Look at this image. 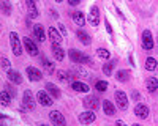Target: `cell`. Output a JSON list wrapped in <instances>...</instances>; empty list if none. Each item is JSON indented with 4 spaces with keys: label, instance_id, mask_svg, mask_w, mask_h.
I'll use <instances>...</instances> for the list:
<instances>
[{
    "label": "cell",
    "instance_id": "cell-18",
    "mask_svg": "<svg viewBox=\"0 0 158 126\" xmlns=\"http://www.w3.org/2000/svg\"><path fill=\"white\" fill-rule=\"evenodd\" d=\"M52 54H54V58L57 61H62L65 58V50L62 49L60 44H52Z\"/></svg>",
    "mask_w": 158,
    "mask_h": 126
},
{
    "label": "cell",
    "instance_id": "cell-26",
    "mask_svg": "<svg viewBox=\"0 0 158 126\" xmlns=\"http://www.w3.org/2000/svg\"><path fill=\"white\" fill-rule=\"evenodd\" d=\"M0 99H2V106H10L11 104V99H13V96L5 90V88H3V90H2V93H0Z\"/></svg>",
    "mask_w": 158,
    "mask_h": 126
},
{
    "label": "cell",
    "instance_id": "cell-9",
    "mask_svg": "<svg viewBox=\"0 0 158 126\" xmlns=\"http://www.w3.org/2000/svg\"><path fill=\"white\" fill-rule=\"evenodd\" d=\"M25 73H27L29 79H30L32 82H38V81H41V79H43V74H41V71H40L38 68H35V66H27Z\"/></svg>",
    "mask_w": 158,
    "mask_h": 126
},
{
    "label": "cell",
    "instance_id": "cell-10",
    "mask_svg": "<svg viewBox=\"0 0 158 126\" xmlns=\"http://www.w3.org/2000/svg\"><path fill=\"white\" fill-rule=\"evenodd\" d=\"M82 104H84V107L85 109H92V110H95V109H98V106H100V101H98V98L97 96H85L84 99H82Z\"/></svg>",
    "mask_w": 158,
    "mask_h": 126
},
{
    "label": "cell",
    "instance_id": "cell-5",
    "mask_svg": "<svg viewBox=\"0 0 158 126\" xmlns=\"http://www.w3.org/2000/svg\"><path fill=\"white\" fill-rule=\"evenodd\" d=\"M22 109L30 110V112L35 109V98H33V95H32V92H30V90H25V92H24V98H22Z\"/></svg>",
    "mask_w": 158,
    "mask_h": 126
},
{
    "label": "cell",
    "instance_id": "cell-25",
    "mask_svg": "<svg viewBox=\"0 0 158 126\" xmlns=\"http://www.w3.org/2000/svg\"><path fill=\"white\" fill-rule=\"evenodd\" d=\"M146 85H147V90H149L150 93H155L156 88H158V81H156V77H149L147 82H146Z\"/></svg>",
    "mask_w": 158,
    "mask_h": 126
},
{
    "label": "cell",
    "instance_id": "cell-2",
    "mask_svg": "<svg viewBox=\"0 0 158 126\" xmlns=\"http://www.w3.org/2000/svg\"><path fill=\"white\" fill-rule=\"evenodd\" d=\"M36 101L44 107H49V106H52V103H54V101H52V95L48 90H40L36 93Z\"/></svg>",
    "mask_w": 158,
    "mask_h": 126
},
{
    "label": "cell",
    "instance_id": "cell-35",
    "mask_svg": "<svg viewBox=\"0 0 158 126\" xmlns=\"http://www.w3.org/2000/svg\"><path fill=\"white\" fill-rule=\"evenodd\" d=\"M10 63H11V61H10L8 58H5V57L2 58V66H3V68H10Z\"/></svg>",
    "mask_w": 158,
    "mask_h": 126
},
{
    "label": "cell",
    "instance_id": "cell-21",
    "mask_svg": "<svg viewBox=\"0 0 158 126\" xmlns=\"http://www.w3.org/2000/svg\"><path fill=\"white\" fill-rule=\"evenodd\" d=\"M103 110H104V113H106V115H109V117L115 115V107H114V104L111 103L109 99H104V101H103Z\"/></svg>",
    "mask_w": 158,
    "mask_h": 126
},
{
    "label": "cell",
    "instance_id": "cell-6",
    "mask_svg": "<svg viewBox=\"0 0 158 126\" xmlns=\"http://www.w3.org/2000/svg\"><path fill=\"white\" fill-rule=\"evenodd\" d=\"M87 22L90 25H94V27H97V25L100 24V10L97 5H94L90 8V13H89V16H87Z\"/></svg>",
    "mask_w": 158,
    "mask_h": 126
},
{
    "label": "cell",
    "instance_id": "cell-23",
    "mask_svg": "<svg viewBox=\"0 0 158 126\" xmlns=\"http://www.w3.org/2000/svg\"><path fill=\"white\" fill-rule=\"evenodd\" d=\"M27 8H29V16L32 18V19H35V18H38V10H36V6H35V0H27Z\"/></svg>",
    "mask_w": 158,
    "mask_h": 126
},
{
    "label": "cell",
    "instance_id": "cell-28",
    "mask_svg": "<svg viewBox=\"0 0 158 126\" xmlns=\"http://www.w3.org/2000/svg\"><path fill=\"white\" fill-rule=\"evenodd\" d=\"M41 66H43L48 73H52V71H54V65H52V63H51L46 57H41Z\"/></svg>",
    "mask_w": 158,
    "mask_h": 126
},
{
    "label": "cell",
    "instance_id": "cell-13",
    "mask_svg": "<svg viewBox=\"0 0 158 126\" xmlns=\"http://www.w3.org/2000/svg\"><path fill=\"white\" fill-rule=\"evenodd\" d=\"M6 77H8L10 82L16 84V85H21V84H22V76H21V73H18V71H15V69H8V71H6Z\"/></svg>",
    "mask_w": 158,
    "mask_h": 126
},
{
    "label": "cell",
    "instance_id": "cell-7",
    "mask_svg": "<svg viewBox=\"0 0 158 126\" xmlns=\"http://www.w3.org/2000/svg\"><path fill=\"white\" fill-rule=\"evenodd\" d=\"M142 47L146 50H152L153 49V36L150 30H144L142 32Z\"/></svg>",
    "mask_w": 158,
    "mask_h": 126
},
{
    "label": "cell",
    "instance_id": "cell-3",
    "mask_svg": "<svg viewBox=\"0 0 158 126\" xmlns=\"http://www.w3.org/2000/svg\"><path fill=\"white\" fill-rule=\"evenodd\" d=\"M114 99H115V104L118 106L120 110H127L128 109V96L125 95V92L117 90L115 95H114Z\"/></svg>",
    "mask_w": 158,
    "mask_h": 126
},
{
    "label": "cell",
    "instance_id": "cell-4",
    "mask_svg": "<svg viewBox=\"0 0 158 126\" xmlns=\"http://www.w3.org/2000/svg\"><path fill=\"white\" fill-rule=\"evenodd\" d=\"M22 43H24V47H25V50H27V54H29V55L35 57V55L40 54V49L36 47V44H35V41L32 40V38L24 36V38H22Z\"/></svg>",
    "mask_w": 158,
    "mask_h": 126
},
{
    "label": "cell",
    "instance_id": "cell-20",
    "mask_svg": "<svg viewBox=\"0 0 158 126\" xmlns=\"http://www.w3.org/2000/svg\"><path fill=\"white\" fill-rule=\"evenodd\" d=\"M71 88H73L74 92H81V93H87V92L90 90L87 84H84V82H77V81H73V82H71Z\"/></svg>",
    "mask_w": 158,
    "mask_h": 126
},
{
    "label": "cell",
    "instance_id": "cell-22",
    "mask_svg": "<svg viewBox=\"0 0 158 126\" xmlns=\"http://www.w3.org/2000/svg\"><path fill=\"white\" fill-rule=\"evenodd\" d=\"M44 88H46V90H48V92H49V93L52 95V98H56V99H57V98H60V90L57 88V85H56V84H52V82H48Z\"/></svg>",
    "mask_w": 158,
    "mask_h": 126
},
{
    "label": "cell",
    "instance_id": "cell-41",
    "mask_svg": "<svg viewBox=\"0 0 158 126\" xmlns=\"http://www.w3.org/2000/svg\"><path fill=\"white\" fill-rule=\"evenodd\" d=\"M56 2H62V0H56Z\"/></svg>",
    "mask_w": 158,
    "mask_h": 126
},
{
    "label": "cell",
    "instance_id": "cell-33",
    "mask_svg": "<svg viewBox=\"0 0 158 126\" xmlns=\"http://www.w3.org/2000/svg\"><path fill=\"white\" fill-rule=\"evenodd\" d=\"M3 88H5V90H6V92H8V93H10L13 98L16 96V90H15V87H13L11 84H6V85H3Z\"/></svg>",
    "mask_w": 158,
    "mask_h": 126
},
{
    "label": "cell",
    "instance_id": "cell-38",
    "mask_svg": "<svg viewBox=\"0 0 158 126\" xmlns=\"http://www.w3.org/2000/svg\"><path fill=\"white\" fill-rule=\"evenodd\" d=\"M106 30H108V33H109V35H112V27H111L109 21H106Z\"/></svg>",
    "mask_w": 158,
    "mask_h": 126
},
{
    "label": "cell",
    "instance_id": "cell-1",
    "mask_svg": "<svg viewBox=\"0 0 158 126\" xmlns=\"http://www.w3.org/2000/svg\"><path fill=\"white\" fill-rule=\"evenodd\" d=\"M10 44H11V50L16 57L22 55V41L18 36L16 32H10Z\"/></svg>",
    "mask_w": 158,
    "mask_h": 126
},
{
    "label": "cell",
    "instance_id": "cell-8",
    "mask_svg": "<svg viewBox=\"0 0 158 126\" xmlns=\"http://www.w3.org/2000/svg\"><path fill=\"white\" fill-rule=\"evenodd\" d=\"M95 118H97V115L94 113V110H92V109H89V110H85V112H82V113H79V117H77L79 123H82V124H87V123L95 121Z\"/></svg>",
    "mask_w": 158,
    "mask_h": 126
},
{
    "label": "cell",
    "instance_id": "cell-31",
    "mask_svg": "<svg viewBox=\"0 0 158 126\" xmlns=\"http://www.w3.org/2000/svg\"><path fill=\"white\" fill-rule=\"evenodd\" d=\"M97 55H98V57H101V58H109V57H111L109 50H108V49H104V47L97 49Z\"/></svg>",
    "mask_w": 158,
    "mask_h": 126
},
{
    "label": "cell",
    "instance_id": "cell-40",
    "mask_svg": "<svg viewBox=\"0 0 158 126\" xmlns=\"http://www.w3.org/2000/svg\"><path fill=\"white\" fill-rule=\"evenodd\" d=\"M51 16L54 18V19H57V18H59V16H57V11H56V10H51Z\"/></svg>",
    "mask_w": 158,
    "mask_h": 126
},
{
    "label": "cell",
    "instance_id": "cell-30",
    "mask_svg": "<svg viewBox=\"0 0 158 126\" xmlns=\"http://www.w3.org/2000/svg\"><path fill=\"white\" fill-rule=\"evenodd\" d=\"M95 88H97L98 92H106V90H108V82L97 81V82H95Z\"/></svg>",
    "mask_w": 158,
    "mask_h": 126
},
{
    "label": "cell",
    "instance_id": "cell-24",
    "mask_svg": "<svg viewBox=\"0 0 158 126\" xmlns=\"http://www.w3.org/2000/svg\"><path fill=\"white\" fill-rule=\"evenodd\" d=\"M115 79H117L118 82H127V81L130 79V71H128V69H120V71H117Z\"/></svg>",
    "mask_w": 158,
    "mask_h": 126
},
{
    "label": "cell",
    "instance_id": "cell-17",
    "mask_svg": "<svg viewBox=\"0 0 158 126\" xmlns=\"http://www.w3.org/2000/svg\"><path fill=\"white\" fill-rule=\"evenodd\" d=\"M76 36H77V40L81 41L84 46H90L92 38H90V35H89L87 32H84V30H77V32H76Z\"/></svg>",
    "mask_w": 158,
    "mask_h": 126
},
{
    "label": "cell",
    "instance_id": "cell-12",
    "mask_svg": "<svg viewBox=\"0 0 158 126\" xmlns=\"http://www.w3.org/2000/svg\"><path fill=\"white\" fill-rule=\"evenodd\" d=\"M135 113H136V117H139L141 120H146L149 117V107L146 104L139 103V104L135 106Z\"/></svg>",
    "mask_w": 158,
    "mask_h": 126
},
{
    "label": "cell",
    "instance_id": "cell-32",
    "mask_svg": "<svg viewBox=\"0 0 158 126\" xmlns=\"http://www.w3.org/2000/svg\"><path fill=\"white\" fill-rule=\"evenodd\" d=\"M2 13H3L5 16H10V13H11V6L5 2V0H3V3H2Z\"/></svg>",
    "mask_w": 158,
    "mask_h": 126
},
{
    "label": "cell",
    "instance_id": "cell-37",
    "mask_svg": "<svg viewBox=\"0 0 158 126\" xmlns=\"http://www.w3.org/2000/svg\"><path fill=\"white\" fill-rule=\"evenodd\" d=\"M68 3H70V6H76L81 3V0H68Z\"/></svg>",
    "mask_w": 158,
    "mask_h": 126
},
{
    "label": "cell",
    "instance_id": "cell-29",
    "mask_svg": "<svg viewBox=\"0 0 158 126\" xmlns=\"http://www.w3.org/2000/svg\"><path fill=\"white\" fill-rule=\"evenodd\" d=\"M114 66H115V63H114V61L104 63V66H103V73L106 74V76H111V74H112V71H114Z\"/></svg>",
    "mask_w": 158,
    "mask_h": 126
},
{
    "label": "cell",
    "instance_id": "cell-16",
    "mask_svg": "<svg viewBox=\"0 0 158 126\" xmlns=\"http://www.w3.org/2000/svg\"><path fill=\"white\" fill-rule=\"evenodd\" d=\"M71 19L76 25H79V27H82V25H85V16L82 11H74L71 14Z\"/></svg>",
    "mask_w": 158,
    "mask_h": 126
},
{
    "label": "cell",
    "instance_id": "cell-39",
    "mask_svg": "<svg viewBox=\"0 0 158 126\" xmlns=\"http://www.w3.org/2000/svg\"><path fill=\"white\" fill-rule=\"evenodd\" d=\"M131 96H133V99H141V95H139V92H133V93H131Z\"/></svg>",
    "mask_w": 158,
    "mask_h": 126
},
{
    "label": "cell",
    "instance_id": "cell-27",
    "mask_svg": "<svg viewBox=\"0 0 158 126\" xmlns=\"http://www.w3.org/2000/svg\"><path fill=\"white\" fill-rule=\"evenodd\" d=\"M144 66H146L147 71H153V69L158 66V63H156V60H155L153 57H147V58H146V65H144Z\"/></svg>",
    "mask_w": 158,
    "mask_h": 126
},
{
    "label": "cell",
    "instance_id": "cell-36",
    "mask_svg": "<svg viewBox=\"0 0 158 126\" xmlns=\"http://www.w3.org/2000/svg\"><path fill=\"white\" fill-rule=\"evenodd\" d=\"M59 32L62 33V36H63V38L67 36V30H65V27H63V25H59Z\"/></svg>",
    "mask_w": 158,
    "mask_h": 126
},
{
    "label": "cell",
    "instance_id": "cell-19",
    "mask_svg": "<svg viewBox=\"0 0 158 126\" xmlns=\"http://www.w3.org/2000/svg\"><path fill=\"white\" fill-rule=\"evenodd\" d=\"M68 57H70V60H71L73 63H81L84 54H81L77 49H70V50H68Z\"/></svg>",
    "mask_w": 158,
    "mask_h": 126
},
{
    "label": "cell",
    "instance_id": "cell-11",
    "mask_svg": "<svg viewBox=\"0 0 158 126\" xmlns=\"http://www.w3.org/2000/svg\"><path fill=\"white\" fill-rule=\"evenodd\" d=\"M49 117H51V121L54 124H57V126H65V124H67V120H65V117L62 115L59 110H52L49 113Z\"/></svg>",
    "mask_w": 158,
    "mask_h": 126
},
{
    "label": "cell",
    "instance_id": "cell-34",
    "mask_svg": "<svg viewBox=\"0 0 158 126\" xmlns=\"http://www.w3.org/2000/svg\"><path fill=\"white\" fill-rule=\"evenodd\" d=\"M81 63H82V65H94V61H92V58H90L89 55H84Z\"/></svg>",
    "mask_w": 158,
    "mask_h": 126
},
{
    "label": "cell",
    "instance_id": "cell-15",
    "mask_svg": "<svg viewBox=\"0 0 158 126\" xmlns=\"http://www.w3.org/2000/svg\"><path fill=\"white\" fill-rule=\"evenodd\" d=\"M48 33H49V38H51V43H52V44H60V43H62L63 36H60V33H59L54 27H49V29H48Z\"/></svg>",
    "mask_w": 158,
    "mask_h": 126
},
{
    "label": "cell",
    "instance_id": "cell-42",
    "mask_svg": "<svg viewBox=\"0 0 158 126\" xmlns=\"http://www.w3.org/2000/svg\"><path fill=\"white\" fill-rule=\"evenodd\" d=\"M35 2H36V0H35Z\"/></svg>",
    "mask_w": 158,
    "mask_h": 126
},
{
    "label": "cell",
    "instance_id": "cell-14",
    "mask_svg": "<svg viewBox=\"0 0 158 126\" xmlns=\"http://www.w3.org/2000/svg\"><path fill=\"white\" fill-rule=\"evenodd\" d=\"M33 35H35V38H36L40 43H44V41H46V33H44L43 25L35 24V27H33Z\"/></svg>",
    "mask_w": 158,
    "mask_h": 126
}]
</instances>
